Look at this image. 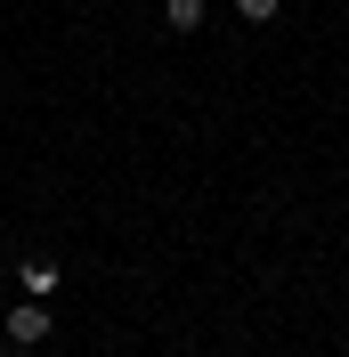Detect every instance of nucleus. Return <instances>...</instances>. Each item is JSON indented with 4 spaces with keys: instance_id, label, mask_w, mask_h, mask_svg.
<instances>
[{
    "instance_id": "nucleus-1",
    "label": "nucleus",
    "mask_w": 349,
    "mask_h": 357,
    "mask_svg": "<svg viewBox=\"0 0 349 357\" xmlns=\"http://www.w3.org/2000/svg\"><path fill=\"white\" fill-rule=\"evenodd\" d=\"M0 333L17 341V349H41V341H49V301H17V309H8V325H0Z\"/></svg>"
},
{
    "instance_id": "nucleus-2",
    "label": "nucleus",
    "mask_w": 349,
    "mask_h": 357,
    "mask_svg": "<svg viewBox=\"0 0 349 357\" xmlns=\"http://www.w3.org/2000/svg\"><path fill=\"white\" fill-rule=\"evenodd\" d=\"M17 284H24V301H57V284H66V276H57V260H24Z\"/></svg>"
},
{
    "instance_id": "nucleus-3",
    "label": "nucleus",
    "mask_w": 349,
    "mask_h": 357,
    "mask_svg": "<svg viewBox=\"0 0 349 357\" xmlns=\"http://www.w3.org/2000/svg\"><path fill=\"white\" fill-rule=\"evenodd\" d=\"M163 17H171V33H195V24H203V0H163Z\"/></svg>"
},
{
    "instance_id": "nucleus-4",
    "label": "nucleus",
    "mask_w": 349,
    "mask_h": 357,
    "mask_svg": "<svg viewBox=\"0 0 349 357\" xmlns=\"http://www.w3.org/2000/svg\"><path fill=\"white\" fill-rule=\"evenodd\" d=\"M236 8H244L252 24H268V17H276V0H236Z\"/></svg>"
}]
</instances>
